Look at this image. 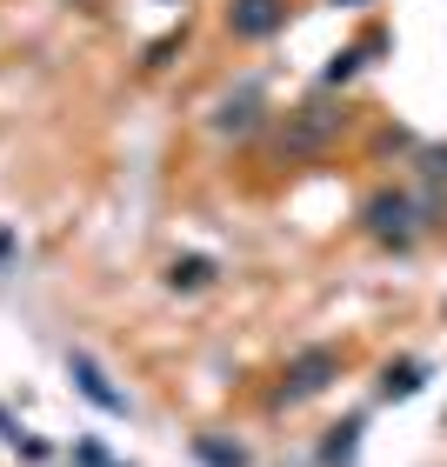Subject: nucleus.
Wrapping results in <instances>:
<instances>
[{
    "label": "nucleus",
    "instance_id": "nucleus-1",
    "mask_svg": "<svg viewBox=\"0 0 447 467\" xmlns=\"http://www.w3.org/2000/svg\"><path fill=\"white\" fill-rule=\"evenodd\" d=\"M334 374H340V354H334V348H307V354H294V360H287V388H281V400H307V394H321Z\"/></svg>",
    "mask_w": 447,
    "mask_h": 467
},
{
    "label": "nucleus",
    "instance_id": "nucleus-5",
    "mask_svg": "<svg viewBox=\"0 0 447 467\" xmlns=\"http://www.w3.org/2000/svg\"><path fill=\"white\" fill-rule=\"evenodd\" d=\"M214 127H221V134H254V127H261V94H241V100H227Z\"/></svg>",
    "mask_w": 447,
    "mask_h": 467
},
{
    "label": "nucleus",
    "instance_id": "nucleus-8",
    "mask_svg": "<svg viewBox=\"0 0 447 467\" xmlns=\"http://www.w3.org/2000/svg\"><path fill=\"white\" fill-rule=\"evenodd\" d=\"M414 388H421V368H414V360H400V368L380 374V394H388V400H408Z\"/></svg>",
    "mask_w": 447,
    "mask_h": 467
},
{
    "label": "nucleus",
    "instance_id": "nucleus-3",
    "mask_svg": "<svg viewBox=\"0 0 447 467\" xmlns=\"http://www.w3.org/2000/svg\"><path fill=\"white\" fill-rule=\"evenodd\" d=\"M281 20H287L281 0H234V7H227V27L241 34V40H267Z\"/></svg>",
    "mask_w": 447,
    "mask_h": 467
},
{
    "label": "nucleus",
    "instance_id": "nucleus-4",
    "mask_svg": "<svg viewBox=\"0 0 447 467\" xmlns=\"http://www.w3.org/2000/svg\"><path fill=\"white\" fill-rule=\"evenodd\" d=\"M368 227L380 234V241H408V234H414V201H408V194L368 201Z\"/></svg>",
    "mask_w": 447,
    "mask_h": 467
},
{
    "label": "nucleus",
    "instance_id": "nucleus-9",
    "mask_svg": "<svg viewBox=\"0 0 447 467\" xmlns=\"http://www.w3.org/2000/svg\"><path fill=\"white\" fill-rule=\"evenodd\" d=\"M194 454H201L207 467H247V454L227 448V441H194Z\"/></svg>",
    "mask_w": 447,
    "mask_h": 467
},
{
    "label": "nucleus",
    "instance_id": "nucleus-6",
    "mask_svg": "<svg viewBox=\"0 0 447 467\" xmlns=\"http://www.w3.org/2000/svg\"><path fill=\"white\" fill-rule=\"evenodd\" d=\"M334 127H340V114H334V108H307V120L287 134V147H321V140L334 134Z\"/></svg>",
    "mask_w": 447,
    "mask_h": 467
},
{
    "label": "nucleus",
    "instance_id": "nucleus-7",
    "mask_svg": "<svg viewBox=\"0 0 447 467\" xmlns=\"http://www.w3.org/2000/svg\"><path fill=\"white\" fill-rule=\"evenodd\" d=\"M167 281H174V287H207V281H214V261L187 254V261H174V267H167Z\"/></svg>",
    "mask_w": 447,
    "mask_h": 467
},
{
    "label": "nucleus",
    "instance_id": "nucleus-2",
    "mask_svg": "<svg viewBox=\"0 0 447 467\" xmlns=\"http://www.w3.org/2000/svg\"><path fill=\"white\" fill-rule=\"evenodd\" d=\"M68 374H74V388L88 394L100 414H127V394L108 388V374H100V360H94V354H80V348H74V354H68Z\"/></svg>",
    "mask_w": 447,
    "mask_h": 467
}]
</instances>
